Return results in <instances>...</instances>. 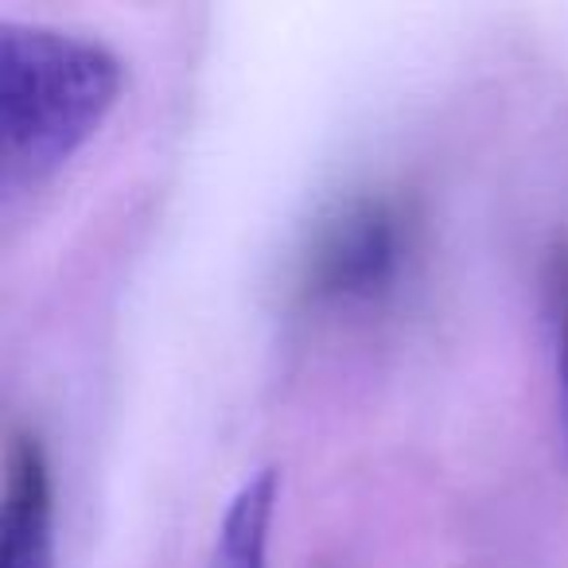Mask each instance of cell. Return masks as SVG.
Returning <instances> with one entry per match:
<instances>
[{"label": "cell", "mask_w": 568, "mask_h": 568, "mask_svg": "<svg viewBox=\"0 0 568 568\" xmlns=\"http://www.w3.org/2000/svg\"><path fill=\"white\" fill-rule=\"evenodd\" d=\"M545 316L552 335V386H557V436L568 459V245H557L545 265Z\"/></svg>", "instance_id": "5"}, {"label": "cell", "mask_w": 568, "mask_h": 568, "mask_svg": "<svg viewBox=\"0 0 568 568\" xmlns=\"http://www.w3.org/2000/svg\"><path fill=\"white\" fill-rule=\"evenodd\" d=\"M276 495H281V471L261 467L253 479L237 487L222 514L219 537H214L211 568H268V534H273Z\"/></svg>", "instance_id": "4"}, {"label": "cell", "mask_w": 568, "mask_h": 568, "mask_svg": "<svg viewBox=\"0 0 568 568\" xmlns=\"http://www.w3.org/2000/svg\"><path fill=\"white\" fill-rule=\"evenodd\" d=\"M125 90L105 43L43 24H0V156L9 183H40L102 129Z\"/></svg>", "instance_id": "1"}, {"label": "cell", "mask_w": 568, "mask_h": 568, "mask_svg": "<svg viewBox=\"0 0 568 568\" xmlns=\"http://www.w3.org/2000/svg\"><path fill=\"white\" fill-rule=\"evenodd\" d=\"M0 568H55L48 456L28 433H12L4 448Z\"/></svg>", "instance_id": "3"}, {"label": "cell", "mask_w": 568, "mask_h": 568, "mask_svg": "<svg viewBox=\"0 0 568 568\" xmlns=\"http://www.w3.org/2000/svg\"><path fill=\"white\" fill-rule=\"evenodd\" d=\"M413 222L386 195H358L320 222L304 250L301 293L312 304H374L409 261Z\"/></svg>", "instance_id": "2"}]
</instances>
